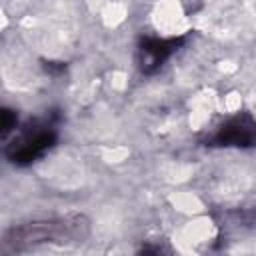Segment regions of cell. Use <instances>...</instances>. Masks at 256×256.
<instances>
[{
	"instance_id": "obj_1",
	"label": "cell",
	"mask_w": 256,
	"mask_h": 256,
	"mask_svg": "<svg viewBox=\"0 0 256 256\" xmlns=\"http://www.w3.org/2000/svg\"><path fill=\"white\" fill-rule=\"evenodd\" d=\"M88 236H90V220L84 214L72 212L64 216L30 220L8 228L2 236L0 252L14 254L44 244H58V246L80 244Z\"/></svg>"
},
{
	"instance_id": "obj_2",
	"label": "cell",
	"mask_w": 256,
	"mask_h": 256,
	"mask_svg": "<svg viewBox=\"0 0 256 256\" xmlns=\"http://www.w3.org/2000/svg\"><path fill=\"white\" fill-rule=\"evenodd\" d=\"M58 140V114L30 120L6 144L4 156L14 166H28L42 158Z\"/></svg>"
},
{
	"instance_id": "obj_3",
	"label": "cell",
	"mask_w": 256,
	"mask_h": 256,
	"mask_svg": "<svg viewBox=\"0 0 256 256\" xmlns=\"http://www.w3.org/2000/svg\"><path fill=\"white\" fill-rule=\"evenodd\" d=\"M206 146H226V148L256 146V120L250 114H236L228 118L212 136H208Z\"/></svg>"
},
{
	"instance_id": "obj_4",
	"label": "cell",
	"mask_w": 256,
	"mask_h": 256,
	"mask_svg": "<svg viewBox=\"0 0 256 256\" xmlns=\"http://www.w3.org/2000/svg\"><path fill=\"white\" fill-rule=\"evenodd\" d=\"M186 42L184 36L178 38H156V36H146L140 38L138 48H136V66L142 74H154L162 64Z\"/></svg>"
},
{
	"instance_id": "obj_5",
	"label": "cell",
	"mask_w": 256,
	"mask_h": 256,
	"mask_svg": "<svg viewBox=\"0 0 256 256\" xmlns=\"http://www.w3.org/2000/svg\"><path fill=\"white\" fill-rule=\"evenodd\" d=\"M16 124H18V116H16V112L4 108V110H2V136L6 138L8 132L16 130Z\"/></svg>"
}]
</instances>
